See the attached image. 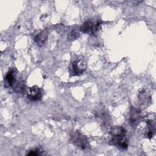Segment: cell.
I'll use <instances>...</instances> for the list:
<instances>
[{"mask_svg": "<svg viewBox=\"0 0 156 156\" xmlns=\"http://www.w3.org/2000/svg\"><path fill=\"white\" fill-rule=\"evenodd\" d=\"M101 23L98 20H90L84 22L80 27V30L85 34L93 35L100 28Z\"/></svg>", "mask_w": 156, "mask_h": 156, "instance_id": "3", "label": "cell"}, {"mask_svg": "<svg viewBox=\"0 0 156 156\" xmlns=\"http://www.w3.org/2000/svg\"><path fill=\"white\" fill-rule=\"evenodd\" d=\"M27 97L32 101H40L42 98V91L41 89L37 86L28 88L27 90Z\"/></svg>", "mask_w": 156, "mask_h": 156, "instance_id": "7", "label": "cell"}, {"mask_svg": "<svg viewBox=\"0 0 156 156\" xmlns=\"http://www.w3.org/2000/svg\"><path fill=\"white\" fill-rule=\"evenodd\" d=\"M147 128L146 130V136L151 139L152 138V136L154 135L155 133V127H154V124L152 122V121H149L147 122Z\"/></svg>", "mask_w": 156, "mask_h": 156, "instance_id": "9", "label": "cell"}, {"mask_svg": "<svg viewBox=\"0 0 156 156\" xmlns=\"http://www.w3.org/2000/svg\"><path fill=\"white\" fill-rule=\"evenodd\" d=\"M141 118L140 111L134 107H131L129 115V121L131 126H135L139 122Z\"/></svg>", "mask_w": 156, "mask_h": 156, "instance_id": "6", "label": "cell"}, {"mask_svg": "<svg viewBox=\"0 0 156 156\" xmlns=\"http://www.w3.org/2000/svg\"><path fill=\"white\" fill-rule=\"evenodd\" d=\"M5 80L8 85L17 93H23L25 90V83L21 79L15 70L9 71L5 76Z\"/></svg>", "mask_w": 156, "mask_h": 156, "instance_id": "1", "label": "cell"}, {"mask_svg": "<svg viewBox=\"0 0 156 156\" xmlns=\"http://www.w3.org/2000/svg\"><path fill=\"white\" fill-rule=\"evenodd\" d=\"M86 69L85 62L82 58H77L73 60L69 66V73L72 76H79L82 74Z\"/></svg>", "mask_w": 156, "mask_h": 156, "instance_id": "4", "label": "cell"}, {"mask_svg": "<svg viewBox=\"0 0 156 156\" xmlns=\"http://www.w3.org/2000/svg\"><path fill=\"white\" fill-rule=\"evenodd\" d=\"M48 38V31L47 30H44L38 34L34 37V41L36 43H37L39 46H42L44 44L45 41Z\"/></svg>", "mask_w": 156, "mask_h": 156, "instance_id": "8", "label": "cell"}, {"mask_svg": "<svg viewBox=\"0 0 156 156\" xmlns=\"http://www.w3.org/2000/svg\"><path fill=\"white\" fill-rule=\"evenodd\" d=\"M70 140L76 146L82 149H88L90 143L87 137L78 131H72L70 133Z\"/></svg>", "mask_w": 156, "mask_h": 156, "instance_id": "2", "label": "cell"}, {"mask_svg": "<svg viewBox=\"0 0 156 156\" xmlns=\"http://www.w3.org/2000/svg\"><path fill=\"white\" fill-rule=\"evenodd\" d=\"M40 154V152L37 150H32L30 151L27 155H38Z\"/></svg>", "mask_w": 156, "mask_h": 156, "instance_id": "11", "label": "cell"}, {"mask_svg": "<svg viewBox=\"0 0 156 156\" xmlns=\"http://www.w3.org/2000/svg\"><path fill=\"white\" fill-rule=\"evenodd\" d=\"M79 32H77L76 31H73L69 34L68 38L69 40H75L76 38H77L79 37Z\"/></svg>", "mask_w": 156, "mask_h": 156, "instance_id": "10", "label": "cell"}, {"mask_svg": "<svg viewBox=\"0 0 156 156\" xmlns=\"http://www.w3.org/2000/svg\"><path fill=\"white\" fill-rule=\"evenodd\" d=\"M110 143L121 149L127 148L128 139L126 136V133L116 136H112Z\"/></svg>", "mask_w": 156, "mask_h": 156, "instance_id": "5", "label": "cell"}]
</instances>
